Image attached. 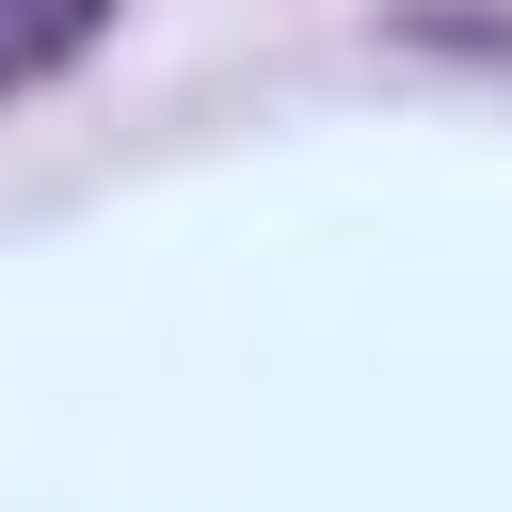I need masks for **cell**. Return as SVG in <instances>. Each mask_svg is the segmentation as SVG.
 Instances as JSON below:
<instances>
[{
	"label": "cell",
	"mask_w": 512,
	"mask_h": 512,
	"mask_svg": "<svg viewBox=\"0 0 512 512\" xmlns=\"http://www.w3.org/2000/svg\"><path fill=\"white\" fill-rule=\"evenodd\" d=\"M96 32H112V0H0V96L48 80V64H80Z\"/></svg>",
	"instance_id": "cell-1"
}]
</instances>
